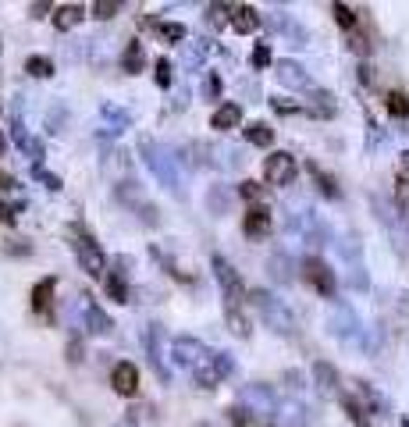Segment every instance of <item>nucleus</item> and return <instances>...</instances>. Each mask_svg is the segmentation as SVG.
Returning a JSON list of instances; mask_svg holds the SVG:
<instances>
[{
  "label": "nucleus",
  "instance_id": "nucleus-39",
  "mask_svg": "<svg viewBox=\"0 0 409 427\" xmlns=\"http://www.w3.org/2000/svg\"><path fill=\"white\" fill-rule=\"evenodd\" d=\"M4 150H8V143H4V132H0V157H4Z\"/></svg>",
  "mask_w": 409,
  "mask_h": 427
},
{
  "label": "nucleus",
  "instance_id": "nucleus-5",
  "mask_svg": "<svg viewBox=\"0 0 409 427\" xmlns=\"http://www.w3.org/2000/svg\"><path fill=\"white\" fill-rule=\"evenodd\" d=\"M303 278H306V285L317 289L324 299H331V296L338 292V278H335V271H331L324 260H317V256L303 260Z\"/></svg>",
  "mask_w": 409,
  "mask_h": 427
},
{
  "label": "nucleus",
  "instance_id": "nucleus-30",
  "mask_svg": "<svg viewBox=\"0 0 409 427\" xmlns=\"http://www.w3.org/2000/svg\"><path fill=\"white\" fill-rule=\"evenodd\" d=\"M118 8L122 4H114V0H100V4H93V15L96 18H114V15H118Z\"/></svg>",
  "mask_w": 409,
  "mask_h": 427
},
{
  "label": "nucleus",
  "instance_id": "nucleus-6",
  "mask_svg": "<svg viewBox=\"0 0 409 427\" xmlns=\"http://www.w3.org/2000/svg\"><path fill=\"white\" fill-rule=\"evenodd\" d=\"M296 171H299V164H296V157H292V153H271L264 160V178H267V185H292Z\"/></svg>",
  "mask_w": 409,
  "mask_h": 427
},
{
  "label": "nucleus",
  "instance_id": "nucleus-13",
  "mask_svg": "<svg viewBox=\"0 0 409 427\" xmlns=\"http://www.w3.org/2000/svg\"><path fill=\"white\" fill-rule=\"evenodd\" d=\"M231 29L235 32H242V36H249V32H257L260 29V15H257V8H249V4H235L231 8Z\"/></svg>",
  "mask_w": 409,
  "mask_h": 427
},
{
  "label": "nucleus",
  "instance_id": "nucleus-1",
  "mask_svg": "<svg viewBox=\"0 0 409 427\" xmlns=\"http://www.w3.org/2000/svg\"><path fill=\"white\" fill-rule=\"evenodd\" d=\"M68 239H72V253H75V260L82 263V271L93 275V278H103V271H107V256H103L100 242H96L82 225H72V228H68Z\"/></svg>",
  "mask_w": 409,
  "mask_h": 427
},
{
  "label": "nucleus",
  "instance_id": "nucleus-36",
  "mask_svg": "<svg viewBox=\"0 0 409 427\" xmlns=\"http://www.w3.org/2000/svg\"><path fill=\"white\" fill-rule=\"evenodd\" d=\"M271 107H274V111H278V114H296V111H299V107H296V103H288V100H278V96L271 100Z\"/></svg>",
  "mask_w": 409,
  "mask_h": 427
},
{
  "label": "nucleus",
  "instance_id": "nucleus-22",
  "mask_svg": "<svg viewBox=\"0 0 409 427\" xmlns=\"http://www.w3.org/2000/svg\"><path fill=\"white\" fill-rule=\"evenodd\" d=\"M246 139H249L253 146H271V143H274V129L264 125V121H253V125L246 129Z\"/></svg>",
  "mask_w": 409,
  "mask_h": 427
},
{
  "label": "nucleus",
  "instance_id": "nucleus-35",
  "mask_svg": "<svg viewBox=\"0 0 409 427\" xmlns=\"http://www.w3.org/2000/svg\"><path fill=\"white\" fill-rule=\"evenodd\" d=\"M260 192H264V189H260L257 182H242V185H239V196H242V199H260Z\"/></svg>",
  "mask_w": 409,
  "mask_h": 427
},
{
  "label": "nucleus",
  "instance_id": "nucleus-16",
  "mask_svg": "<svg viewBox=\"0 0 409 427\" xmlns=\"http://www.w3.org/2000/svg\"><path fill=\"white\" fill-rule=\"evenodd\" d=\"M82 15H86L82 4H61V8L53 11V29L57 32H68V29H75L82 22Z\"/></svg>",
  "mask_w": 409,
  "mask_h": 427
},
{
  "label": "nucleus",
  "instance_id": "nucleus-14",
  "mask_svg": "<svg viewBox=\"0 0 409 427\" xmlns=\"http://www.w3.org/2000/svg\"><path fill=\"white\" fill-rule=\"evenodd\" d=\"M239 121H242V107H239V103H221L217 111H214V118H210V125H214L217 132L239 129Z\"/></svg>",
  "mask_w": 409,
  "mask_h": 427
},
{
  "label": "nucleus",
  "instance_id": "nucleus-33",
  "mask_svg": "<svg viewBox=\"0 0 409 427\" xmlns=\"http://www.w3.org/2000/svg\"><path fill=\"white\" fill-rule=\"evenodd\" d=\"M267 61H271V50H267V43H260L253 50V68H267Z\"/></svg>",
  "mask_w": 409,
  "mask_h": 427
},
{
  "label": "nucleus",
  "instance_id": "nucleus-34",
  "mask_svg": "<svg viewBox=\"0 0 409 427\" xmlns=\"http://www.w3.org/2000/svg\"><path fill=\"white\" fill-rule=\"evenodd\" d=\"M36 178H39L46 189H61V178H57V175H50V171H43L39 164H36Z\"/></svg>",
  "mask_w": 409,
  "mask_h": 427
},
{
  "label": "nucleus",
  "instance_id": "nucleus-9",
  "mask_svg": "<svg viewBox=\"0 0 409 427\" xmlns=\"http://www.w3.org/2000/svg\"><path fill=\"white\" fill-rule=\"evenodd\" d=\"M242 402L249 406L253 416L278 413V399H274V392H271L267 385H249V388H242Z\"/></svg>",
  "mask_w": 409,
  "mask_h": 427
},
{
  "label": "nucleus",
  "instance_id": "nucleus-23",
  "mask_svg": "<svg viewBox=\"0 0 409 427\" xmlns=\"http://www.w3.org/2000/svg\"><path fill=\"white\" fill-rule=\"evenodd\" d=\"M384 103H388V114H391V118H405V114H409V100H405V93H398V89H391V93L384 96Z\"/></svg>",
  "mask_w": 409,
  "mask_h": 427
},
{
  "label": "nucleus",
  "instance_id": "nucleus-40",
  "mask_svg": "<svg viewBox=\"0 0 409 427\" xmlns=\"http://www.w3.org/2000/svg\"><path fill=\"white\" fill-rule=\"evenodd\" d=\"M118 427H136V423H132V420H125V423H118Z\"/></svg>",
  "mask_w": 409,
  "mask_h": 427
},
{
  "label": "nucleus",
  "instance_id": "nucleus-15",
  "mask_svg": "<svg viewBox=\"0 0 409 427\" xmlns=\"http://www.w3.org/2000/svg\"><path fill=\"white\" fill-rule=\"evenodd\" d=\"M278 82L288 86V89H306V86H310L306 72H303L296 61H278Z\"/></svg>",
  "mask_w": 409,
  "mask_h": 427
},
{
  "label": "nucleus",
  "instance_id": "nucleus-20",
  "mask_svg": "<svg viewBox=\"0 0 409 427\" xmlns=\"http://www.w3.org/2000/svg\"><path fill=\"white\" fill-rule=\"evenodd\" d=\"M143 65H146V53H143V43H129V46H125V53H122V68L136 75V72H139Z\"/></svg>",
  "mask_w": 409,
  "mask_h": 427
},
{
  "label": "nucleus",
  "instance_id": "nucleus-21",
  "mask_svg": "<svg viewBox=\"0 0 409 427\" xmlns=\"http://www.w3.org/2000/svg\"><path fill=\"white\" fill-rule=\"evenodd\" d=\"M353 324H356L353 310H349V306H335V313H331V331L349 335V331H353Z\"/></svg>",
  "mask_w": 409,
  "mask_h": 427
},
{
  "label": "nucleus",
  "instance_id": "nucleus-24",
  "mask_svg": "<svg viewBox=\"0 0 409 427\" xmlns=\"http://www.w3.org/2000/svg\"><path fill=\"white\" fill-rule=\"evenodd\" d=\"M25 72L36 75V79H50V75H53V61H50V58H39V53H36V58L25 61Z\"/></svg>",
  "mask_w": 409,
  "mask_h": 427
},
{
  "label": "nucleus",
  "instance_id": "nucleus-32",
  "mask_svg": "<svg viewBox=\"0 0 409 427\" xmlns=\"http://www.w3.org/2000/svg\"><path fill=\"white\" fill-rule=\"evenodd\" d=\"M228 413H231V423H235V427H249V420H253V413H246L242 406H231Z\"/></svg>",
  "mask_w": 409,
  "mask_h": 427
},
{
  "label": "nucleus",
  "instance_id": "nucleus-31",
  "mask_svg": "<svg viewBox=\"0 0 409 427\" xmlns=\"http://www.w3.org/2000/svg\"><path fill=\"white\" fill-rule=\"evenodd\" d=\"M157 86H160V89L171 86V61H164V58L157 61Z\"/></svg>",
  "mask_w": 409,
  "mask_h": 427
},
{
  "label": "nucleus",
  "instance_id": "nucleus-10",
  "mask_svg": "<svg viewBox=\"0 0 409 427\" xmlns=\"http://www.w3.org/2000/svg\"><path fill=\"white\" fill-rule=\"evenodd\" d=\"M171 353H174V360H178L182 367H200V360L207 356V349H203V342L200 339H189V335H182V339H174V346H171Z\"/></svg>",
  "mask_w": 409,
  "mask_h": 427
},
{
  "label": "nucleus",
  "instance_id": "nucleus-8",
  "mask_svg": "<svg viewBox=\"0 0 409 427\" xmlns=\"http://www.w3.org/2000/svg\"><path fill=\"white\" fill-rule=\"evenodd\" d=\"M110 385H114V392H118V395L132 399V395L139 392V367L129 363V360H122L118 367L110 370Z\"/></svg>",
  "mask_w": 409,
  "mask_h": 427
},
{
  "label": "nucleus",
  "instance_id": "nucleus-7",
  "mask_svg": "<svg viewBox=\"0 0 409 427\" xmlns=\"http://www.w3.org/2000/svg\"><path fill=\"white\" fill-rule=\"evenodd\" d=\"M271 228H274L271 210H267L264 203H253V206L246 210V218H242V232H246L249 239H267Z\"/></svg>",
  "mask_w": 409,
  "mask_h": 427
},
{
  "label": "nucleus",
  "instance_id": "nucleus-3",
  "mask_svg": "<svg viewBox=\"0 0 409 427\" xmlns=\"http://www.w3.org/2000/svg\"><path fill=\"white\" fill-rule=\"evenodd\" d=\"M249 303L260 310V317L267 320V328H271V331H278V335H292V331H296V317H292V313H288V306H285V303H278L271 292L253 289V292H249Z\"/></svg>",
  "mask_w": 409,
  "mask_h": 427
},
{
  "label": "nucleus",
  "instance_id": "nucleus-12",
  "mask_svg": "<svg viewBox=\"0 0 409 427\" xmlns=\"http://www.w3.org/2000/svg\"><path fill=\"white\" fill-rule=\"evenodd\" d=\"M82 320H86V331H93V335H107V331L114 328V320H110L89 296H82Z\"/></svg>",
  "mask_w": 409,
  "mask_h": 427
},
{
  "label": "nucleus",
  "instance_id": "nucleus-28",
  "mask_svg": "<svg viewBox=\"0 0 409 427\" xmlns=\"http://www.w3.org/2000/svg\"><path fill=\"white\" fill-rule=\"evenodd\" d=\"M157 32H160L164 39H171V43L186 39V25H174V22H160V25H157Z\"/></svg>",
  "mask_w": 409,
  "mask_h": 427
},
{
  "label": "nucleus",
  "instance_id": "nucleus-38",
  "mask_svg": "<svg viewBox=\"0 0 409 427\" xmlns=\"http://www.w3.org/2000/svg\"><path fill=\"white\" fill-rule=\"evenodd\" d=\"M15 185H18V182H15L8 171H0V189H15Z\"/></svg>",
  "mask_w": 409,
  "mask_h": 427
},
{
  "label": "nucleus",
  "instance_id": "nucleus-27",
  "mask_svg": "<svg viewBox=\"0 0 409 427\" xmlns=\"http://www.w3.org/2000/svg\"><path fill=\"white\" fill-rule=\"evenodd\" d=\"M310 175H313V178L320 182V192H324V196L338 199V185H335V178H331V175H324V171H320L317 164H310Z\"/></svg>",
  "mask_w": 409,
  "mask_h": 427
},
{
  "label": "nucleus",
  "instance_id": "nucleus-4",
  "mask_svg": "<svg viewBox=\"0 0 409 427\" xmlns=\"http://www.w3.org/2000/svg\"><path fill=\"white\" fill-rule=\"evenodd\" d=\"M231 370H235V363H231V356H228V353H207L193 374H196L200 388H214L221 378H228Z\"/></svg>",
  "mask_w": 409,
  "mask_h": 427
},
{
  "label": "nucleus",
  "instance_id": "nucleus-42",
  "mask_svg": "<svg viewBox=\"0 0 409 427\" xmlns=\"http://www.w3.org/2000/svg\"><path fill=\"white\" fill-rule=\"evenodd\" d=\"M203 427H207V423H203Z\"/></svg>",
  "mask_w": 409,
  "mask_h": 427
},
{
  "label": "nucleus",
  "instance_id": "nucleus-41",
  "mask_svg": "<svg viewBox=\"0 0 409 427\" xmlns=\"http://www.w3.org/2000/svg\"><path fill=\"white\" fill-rule=\"evenodd\" d=\"M267 427H274V423H267Z\"/></svg>",
  "mask_w": 409,
  "mask_h": 427
},
{
  "label": "nucleus",
  "instance_id": "nucleus-26",
  "mask_svg": "<svg viewBox=\"0 0 409 427\" xmlns=\"http://www.w3.org/2000/svg\"><path fill=\"white\" fill-rule=\"evenodd\" d=\"M331 15H335V22H338L342 29H356V11L349 8V4H335Z\"/></svg>",
  "mask_w": 409,
  "mask_h": 427
},
{
  "label": "nucleus",
  "instance_id": "nucleus-11",
  "mask_svg": "<svg viewBox=\"0 0 409 427\" xmlns=\"http://www.w3.org/2000/svg\"><path fill=\"white\" fill-rule=\"evenodd\" d=\"M313 385H317V392H320L324 399L342 395V388H338V370H335L331 363H324V360L313 363Z\"/></svg>",
  "mask_w": 409,
  "mask_h": 427
},
{
  "label": "nucleus",
  "instance_id": "nucleus-17",
  "mask_svg": "<svg viewBox=\"0 0 409 427\" xmlns=\"http://www.w3.org/2000/svg\"><path fill=\"white\" fill-rule=\"evenodd\" d=\"M53 292H57V278L36 282V289H32V310H36V313H46L50 303H53Z\"/></svg>",
  "mask_w": 409,
  "mask_h": 427
},
{
  "label": "nucleus",
  "instance_id": "nucleus-25",
  "mask_svg": "<svg viewBox=\"0 0 409 427\" xmlns=\"http://www.w3.org/2000/svg\"><path fill=\"white\" fill-rule=\"evenodd\" d=\"M395 185H398V196L409 199V153H402V164L395 171Z\"/></svg>",
  "mask_w": 409,
  "mask_h": 427
},
{
  "label": "nucleus",
  "instance_id": "nucleus-29",
  "mask_svg": "<svg viewBox=\"0 0 409 427\" xmlns=\"http://www.w3.org/2000/svg\"><path fill=\"white\" fill-rule=\"evenodd\" d=\"M267 267H271V275H274L278 282H288V260H285V256H271Z\"/></svg>",
  "mask_w": 409,
  "mask_h": 427
},
{
  "label": "nucleus",
  "instance_id": "nucleus-19",
  "mask_svg": "<svg viewBox=\"0 0 409 427\" xmlns=\"http://www.w3.org/2000/svg\"><path fill=\"white\" fill-rule=\"evenodd\" d=\"M103 289H107V296H110L114 303H129V285H125V278H122L118 271H107Z\"/></svg>",
  "mask_w": 409,
  "mask_h": 427
},
{
  "label": "nucleus",
  "instance_id": "nucleus-18",
  "mask_svg": "<svg viewBox=\"0 0 409 427\" xmlns=\"http://www.w3.org/2000/svg\"><path fill=\"white\" fill-rule=\"evenodd\" d=\"M342 406H345L349 416H353L356 427H370V406H367V402H360V399H353V395H342Z\"/></svg>",
  "mask_w": 409,
  "mask_h": 427
},
{
  "label": "nucleus",
  "instance_id": "nucleus-2",
  "mask_svg": "<svg viewBox=\"0 0 409 427\" xmlns=\"http://www.w3.org/2000/svg\"><path fill=\"white\" fill-rule=\"evenodd\" d=\"M210 263H214V275H217V282H221V292H224V313H242V303L249 299V292H246L239 271H235V267H231L221 253H214Z\"/></svg>",
  "mask_w": 409,
  "mask_h": 427
},
{
  "label": "nucleus",
  "instance_id": "nucleus-37",
  "mask_svg": "<svg viewBox=\"0 0 409 427\" xmlns=\"http://www.w3.org/2000/svg\"><path fill=\"white\" fill-rule=\"evenodd\" d=\"M15 214H18V206L0 203V225H15Z\"/></svg>",
  "mask_w": 409,
  "mask_h": 427
}]
</instances>
